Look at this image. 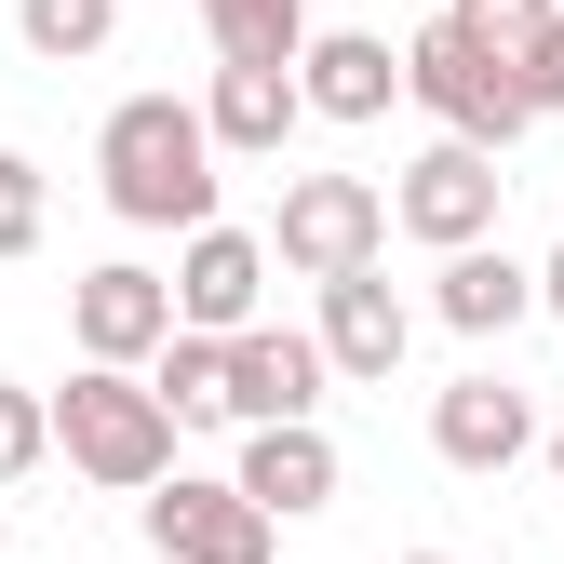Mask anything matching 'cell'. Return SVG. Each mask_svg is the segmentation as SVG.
I'll return each instance as SVG.
<instances>
[{
	"instance_id": "obj_24",
	"label": "cell",
	"mask_w": 564,
	"mask_h": 564,
	"mask_svg": "<svg viewBox=\"0 0 564 564\" xmlns=\"http://www.w3.org/2000/svg\"><path fill=\"white\" fill-rule=\"evenodd\" d=\"M403 564H457V551H403Z\"/></svg>"
},
{
	"instance_id": "obj_1",
	"label": "cell",
	"mask_w": 564,
	"mask_h": 564,
	"mask_svg": "<svg viewBox=\"0 0 564 564\" xmlns=\"http://www.w3.org/2000/svg\"><path fill=\"white\" fill-rule=\"evenodd\" d=\"M216 121H202L188 95H121L108 121H95V188H108V216L121 229H175V242H202L216 229Z\"/></svg>"
},
{
	"instance_id": "obj_15",
	"label": "cell",
	"mask_w": 564,
	"mask_h": 564,
	"mask_svg": "<svg viewBox=\"0 0 564 564\" xmlns=\"http://www.w3.org/2000/svg\"><path fill=\"white\" fill-rule=\"evenodd\" d=\"M524 310H538V269L498 256V242H470V256L431 269V323H457V336H511Z\"/></svg>"
},
{
	"instance_id": "obj_18",
	"label": "cell",
	"mask_w": 564,
	"mask_h": 564,
	"mask_svg": "<svg viewBox=\"0 0 564 564\" xmlns=\"http://www.w3.org/2000/svg\"><path fill=\"white\" fill-rule=\"evenodd\" d=\"M149 390H162L175 416H229V336H175L162 364H149Z\"/></svg>"
},
{
	"instance_id": "obj_3",
	"label": "cell",
	"mask_w": 564,
	"mask_h": 564,
	"mask_svg": "<svg viewBox=\"0 0 564 564\" xmlns=\"http://www.w3.org/2000/svg\"><path fill=\"white\" fill-rule=\"evenodd\" d=\"M403 95L431 108V121L457 134V149H484V162H511V149H524V121H538L524 67H511V54H484L457 14H431V28L403 41Z\"/></svg>"
},
{
	"instance_id": "obj_14",
	"label": "cell",
	"mask_w": 564,
	"mask_h": 564,
	"mask_svg": "<svg viewBox=\"0 0 564 564\" xmlns=\"http://www.w3.org/2000/svg\"><path fill=\"white\" fill-rule=\"evenodd\" d=\"M202 121H216V149H229V162H282V134L310 121V95H296V67H216Z\"/></svg>"
},
{
	"instance_id": "obj_8",
	"label": "cell",
	"mask_w": 564,
	"mask_h": 564,
	"mask_svg": "<svg viewBox=\"0 0 564 564\" xmlns=\"http://www.w3.org/2000/svg\"><path fill=\"white\" fill-rule=\"evenodd\" d=\"M269 269H282V256H269L256 229L216 216V229L175 256V336H256V323H269V310H256V296H269Z\"/></svg>"
},
{
	"instance_id": "obj_7",
	"label": "cell",
	"mask_w": 564,
	"mask_h": 564,
	"mask_svg": "<svg viewBox=\"0 0 564 564\" xmlns=\"http://www.w3.org/2000/svg\"><path fill=\"white\" fill-rule=\"evenodd\" d=\"M269 538H282V524L242 498L229 470H175L162 498H149V551H162V564H269Z\"/></svg>"
},
{
	"instance_id": "obj_16",
	"label": "cell",
	"mask_w": 564,
	"mask_h": 564,
	"mask_svg": "<svg viewBox=\"0 0 564 564\" xmlns=\"http://www.w3.org/2000/svg\"><path fill=\"white\" fill-rule=\"evenodd\" d=\"M216 67H296L310 54V0H188Z\"/></svg>"
},
{
	"instance_id": "obj_10",
	"label": "cell",
	"mask_w": 564,
	"mask_h": 564,
	"mask_svg": "<svg viewBox=\"0 0 564 564\" xmlns=\"http://www.w3.org/2000/svg\"><path fill=\"white\" fill-rule=\"evenodd\" d=\"M323 364L336 377H364V390H390L403 377V349H416V310L390 296V269H349V282H323Z\"/></svg>"
},
{
	"instance_id": "obj_25",
	"label": "cell",
	"mask_w": 564,
	"mask_h": 564,
	"mask_svg": "<svg viewBox=\"0 0 564 564\" xmlns=\"http://www.w3.org/2000/svg\"><path fill=\"white\" fill-rule=\"evenodd\" d=\"M551 470H564V431H551Z\"/></svg>"
},
{
	"instance_id": "obj_17",
	"label": "cell",
	"mask_w": 564,
	"mask_h": 564,
	"mask_svg": "<svg viewBox=\"0 0 564 564\" xmlns=\"http://www.w3.org/2000/svg\"><path fill=\"white\" fill-rule=\"evenodd\" d=\"M14 41H28L41 67H82V54L121 41V0H14Z\"/></svg>"
},
{
	"instance_id": "obj_22",
	"label": "cell",
	"mask_w": 564,
	"mask_h": 564,
	"mask_svg": "<svg viewBox=\"0 0 564 564\" xmlns=\"http://www.w3.org/2000/svg\"><path fill=\"white\" fill-rule=\"evenodd\" d=\"M524 95H538V121H551V108H564V28H551V41H538V54H524Z\"/></svg>"
},
{
	"instance_id": "obj_27",
	"label": "cell",
	"mask_w": 564,
	"mask_h": 564,
	"mask_svg": "<svg viewBox=\"0 0 564 564\" xmlns=\"http://www.w3.org/2000/svg\"><path fill=\"white\" fill-rule=\"evenodd\" d=\"M310 14H323V0H310Z\"/></svg>"
},
{
	"instance_id": "obj_13",
	"label": "cell",
	"mask_w": 564,
	"mask_h": 564,
	"mask_svg": "<svg viewBox=\"0 0 564 564\" xmlns=\"http://www.w3.org/2000/svg\"><path fill=\"white\" fill-rule=\"evenodd\" d=\"M242 498L269 511V524H310V511H336V484H349V457L323 444V416H310V431H242Z\"/></svg>"
},
{
	"instance_id": "obj_9",
	"label": "cell",
	"mask_w": 564,
	"mask_h": 564,
	"mask_svg": "<svg viewBox=\"0 0 564 564\" xmlns=\"http://www.w3.org/2000/svg\"><path fill=\"white\" fill-rule=\"evenodd\" d=\"M323 336H296V323H256V336H229V416L242 431H310L323 416Z\"/></svg>"
},
{
	"instance_id": "obj_11",
	"label": "cell",
	"mask_w": 564,
	"mask_h": 564,
	"mask_svg": "<svg viewBox=\"0 0 564 564\" xmlns=\"http://www.w3.org/2000/svg\"><path fill=\"white\" fill-rule=\"evenodd\" d=\"M296 95H310V121H390V95H403V54H390L377 28H310V54H296Z\"/></svg>"
},
{
	"instance_id": "obj_20",
	"label": "cell",
	"mask_w": 564,
	"mask_h": 564,
	"mask_svg": "<svg viewBox=\"0 0 564 564\" xmlns=\"http://www.w3.org/2000/svg\"><path fill=\"white\" fill-rule=\"evenodd\" d=\"M54 457V390H28V377H0V484H28Z\"/></svg>"
},
{
	"instance_id": "obj_2",
	"label": "cell",
	"mask_w": 564,
	"mask_h": 564,
	"mask_svg": "<svg viewBox=\"0 0 564 564\" xmlns=\"http://www.w3.org/2000/svg\"><path fill=\"white\" fill-rule=\"evenodd\" d=\"M54 457L82 470V484H108V498H162V484H175V403L149 377L82 364V377L54 390Z\"/></svg>"
},
{
	"instance_id": "obj_6",
	"label": "cell",
	"mask_w": 564,
	"mask_h": 564,
	"mask_svg": "<svg viewBox=\"0 0 564 564\" xmlns=\"http://www.w3.org/2000/svg\"><path fill=\"white\" fill-rule=\"evenodd\" d=\"M67 336H82V364L149 377L162 349H175V282H162V269H134V256L82 269V282H67Z\"/></svg>"
},
{
	"instance_id": "obj_23",
	"label": "cell",
	"mask_w": 564,
	"mask_h": 564,
	"mask_svg": "<svg viewBox=\"0 0 564 564\" xmlns=\"http://www.w3.org/2000/svg\"><path fill=\"white\" fill-rule=\"evenodd\" d=\"M538 310H551V323H564V242H551V256H538Z\"/></svg>"
},
{
	"instance_id": "obj_19",
	"label": "cell",
	"mask_w": 564,
	"mask_h": 564,
	"mask_svg": "<svg viewBox=\"0 0 564 564\" xmlns=\"http://www.w3.org/2000/svg\"><path fill=\"white\" fill-rule=\"evenodd\" d=\"M444 14H457V28H470L484 54H511V67H524V54H538V41L564 28V0H444Z\"/></svg>"
},
{
	"instance_id": "obj_12",
	"label": "cell",
	"mask_w": 564,
	"mask_h": 564,
	"mask_svg": "<svg viewBox=\"0 0 564 564\" xmlns=\"http://www.w3.org/2000/svg\"><path fill=\"white\" fill-rule=\"evenodd\" d=\"M538 444V403L511 390V377H457V390H431V457L444 470H511Z\"/></svg>"
},
{
	"instance_id": "obj_21",
	"label": "cell",
	"mask_w": 564,
	"mask_h": 564,
	"mask_svg": "<svg viewBox=\"0 0 564 564\" xmlns=\"http://www.w3.org/2000/svg\"><path fill=\"white\" fill-rule=\"evenodd\" d=\"M41 256V162L28 149H0V269Z\"/></svg>"
},
{
	"instance_id": "obj_4",
	"label": "cell",
	"mask_w": 564,
	"mask_h": 564,
	"mask_svg": "<svg viewBox=\"0 0 564 564\" xmlns=\"http://www.w3.org/2000/svg\"><path fill=\"white\" fill-rule=\"evenodd\" d=\"M377 242H390V188H377V175H296V188H282L269 256L296 269V282H349V269H377Z\"/></svg>"
},
{
	"instance_id": "obj_26",
	"label": "cell",
	"mask_w": 564,
	"mask_h": 564,
	"mask_svg": "<svg viewBox=\"0 0 564 564\" xmlns=\"http://www.w3.org/2000/svg\"><path fill=\"white\" fill-rule=\"evenodd\" d=\"M0 538H14V511H0Z\"/></svg>"
},
{
	"instance_id": "obj_5",
	"label": "cell",
	"mask_w": 564,
	"mask_h": 564,
	"mask_svg": "<svg viewBox=\"0 0 564 564\" xmlns=\"http://www.w3.org/2000/svg\"><path fill=\"white\" fill-rule=\"evenodd\" d=\"M498 202H511V175L444 134V149H416V162L390 175V229L431 242V256H470V242H498Z\"/></svg>"
}]
</instances>
